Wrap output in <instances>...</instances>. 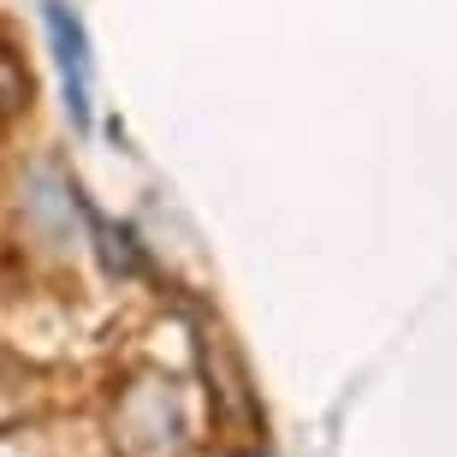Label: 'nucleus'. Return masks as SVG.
Returning <instances> with one entry per match:
<instances>
[{"instance_id":"1","label":"nucleus","mask_w":457,"mask_h":457,"mask_svg":"<svg viewBox=\"0 0 457 457\" xmlns=\"http://www.w3.org/2000/svg\"><path fill=\"white\" fill-rule=\"evenodd\" d=\"M24 102V78L12 71V60L0 54V113H12V107Z\"/></svg>"}]
</instances>
